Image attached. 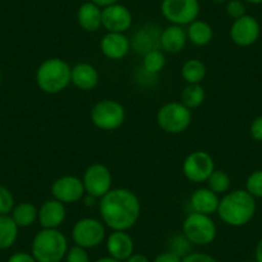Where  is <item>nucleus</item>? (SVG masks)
I'll return each mask as SVG.
<instances>
[{
  "mask_svg": "<svg viewBox=\"0 0 262 262\" xmlns=\"http://www.w3.org/2000/svg\"><path fill=\"white\" fill-rule=\"evenodd\" d=\"M7 262H37L31 253L27 252H16L12 254Z\"/></svg>",
  "mask_w": 262,
  "mask_h": 262,
  "instance_id": "obj_38",
  "label": "nucleus"
},
{
  "mask_svg": "<svg viewBox=\"0 0 262 262\" xmlns=\"http://www.w3.org/2000/svg\"><path fill=\"white\" fill-rule=\"evenodd\" d=\"M153 262H183V258L179 257L178 254L172 253L170 251H166L160 253L158 256H156V258L153 259Z\"/></svg>",
  "mask_w": 262,
  "mask_h": 262,
  "instance_id": "obj_37",
  "label": "nucleus"
},
{
  "mask_svg": "<svg viewBox=\"0 0 262 262\" xmlns=\"http://www.w3.org/2000/svg\"><path fill=\"white\" fill-rule=\"evenodd\" d=\"M206 99L205 88L201 84H188L181 92L180 102L190 111L201 107Z\"/></svg>",
  "mask_w": 262,
  "mask_h": 262,
  "instance_id": "obj_27",
  "label": "nucleus"
},
{
  "mask_svg": "<svg viewBox=\"0 0 262 262\" xmlns=\"http://www.w3.org/2000/svg\"><path fill=\"white\" fill-rule=\"evenodd\" d=\"M69 251V241L58 229H41L32 239L31 254L37 262H60Z\"/></svg>",
  "mask_w": 262,
  "mask_h": 262,
  "instance_id": "obj_3",
  "label": "nucleus"
},
{
  "mask_svg": "<svg viewBox=\"0 0 262 262\" xmlns=\"http://www.w3.org/2000/svg\"><path fill=\"white\" fill-rule=\"evenodd\" d=\"M226 13L233 19L246 16V6L242 0H229L226 3Z\"/></svg>",
  "mask_w": 262,
  "mask_h": 262,
  "instance_id": "obj_34",
  "label": "nucleus"
},
{
  "mask_svg": "<svg viewBox=\"0 0 262 262\" xmlns=\"http://www.w3.org/2000/svg\"><path fill=\"white\" fill-rule=\"evenodd\" d=\"M191 111L181 102H170L163 104L157 112V123L167 134L178 135L188 130L191 123Z\"/></svg>",
  "mask_w": 262,
  "mask_h": 262,
  "instance_id": "obj_6",
  "label": "nucleus"
},
{
  "mask_svg": "<svg viewBox=\"0 0 262 262\" xmlns=\"http://www.w3.org/2000/svg\"><path fill=\"white\" fill-rule=\"evenodd\" d=\"M188 37H186V31L183 26L178 25H171L166 27L163 31H161L160 36V49L162 52L170 53V54H176L184 50Z\"/></svg>",
  "mask_w": 262,
  "mask_h": 262,
  "instance_id": "obj_19",
  "label": "nucleus"
},
{
  "mask_svg": "<svg viewBox=\"0 0 262 262\" xmlns=\"http://www.w3.org/2000/svg\"><path fill=\"white\" fill-rule=\"evenodd\" d=\"M52 195L54 200L64 203V205H72L79 202L84 198L85 188L82 179L74 175H64L58 178L52 184Z\"/></svg>",
  "mask_w": 262,
  "mask_h": 262,
  "instance_id": "obj_12",
  "label": "nucleus"
},
{
  "mask_svg": "<svg viewBox=\"0 0 262 262\" xmlns=\"http://www.w3.org/2000/svg\"><path fill=\"white\" fill-rule=\"evenodd\" d=\"M126 118L125 108L113 99H103L95 103L90 111V120L95 127L103 131H115L123 125Z\"/></svg>",
  "mask_w": 262,
  "mask_h": 262,
  "instance_id": "obj_7",
  "label": "nucleus"
},
{
  "mask_svg": "<svg viewBox=\"0 0 262 262\" xmlns=\"http://www.w3.org/2000/svg\"><path fill=\"white\" fill-rule=\"evenodd\" d=\"M212 2H215V3H219V4H223V3H228L229 0H212Z\"/></svg>",
  "mask_w": 262,
  "mask_h": 262,
  "instance_id": "obj_44",
  "label": "nucleus"
},
{
  "mask_svg": "<svg viewBox=\"0 0 262 262\" xmlns=\"http://www.w3.org/2000/svg\"><path fill=\"white\" fill-rule=\"evenodd\" d=\"M166 57L161 49H153L143 57V69L149 75H157L165 69Z\"/></svg>",
  "mask_w": 262,
  "mask_h": 262,
  "instance_id": "obj_28",
  "label": "nucleus"
},
{
  "mask_svg": "<svg viewBox=\"0 0 262 262\" xmlns=\"http://www.w3.org/2000/svg\"><path fill=\"white\" fill-rule=\"evenodd\" d=\"M207 188L211 189L213 193L219 194H225L228 193L229 189H230L231 181L230 176L228 175V172L223 170H215L210 175V178L207 179Z\"/></svg>",
  "mask_w": 262,
  "mask_h": 262,
  "instance_id": "obj_29",
  "label": "nucleus"
},
{
  "mask_svg": "<svg viewBox=\"0 0 262 262\" xmlns=\"http://www.w3.org/2000/svg\"><path fill=\"white\" fill-rule=\"evenodd\" d=\"M207 75L206 64L200 59H188L181 67V77L186 84H202Z\"/></svg>",
  "mask_w": 262,
  "mask_h": 262,
  "instance_id": "obj_25",
  "label": "nucleus"
},
{
  "mask_svg": "<svg viewBox=\"0 0 262 262\" xmlns=\"http://www.w3.org/2000/svg\"><path fill=\"white\" fill-rule=\"evenodd\" d=\"M215 161L212 156L205 150H195L186 156L183 162V173L189 181L202 184L207 181L215 171Z\"/></svg>",
  "mask_w": 262,
  "mask_h": 262,
  "instance_id": "obj_10",
  "label": "nucleus"
},
{
  "mask_svg": "<svg viewBox=\"0 0 262 262\" xmlns=\"http://www.w3.org/2000/svg\"><path fill=\"white\" fill-rule=\"evenodd\" d=\"M105 247H107L108 256L122 262L134 253V241L130 234H127V231H112L107 236Z\"/></svg>",
  "mask_w": 262,
  "mask_h": 262,
  "instance_id": "obj_16",
  "label": "nucleus"
},
{
  "mask_svg": "<svg viewBox=\"0 0 262 262\" xmlns=\"http://www.w3.org/2000/svg\"><path fill=\"white\" fill-rule=\"evenodd\" d=\"M246 190L253 198H262V170H256L247 178Z\"/></svg>",
  "mask_w": 262,
  "mask_h": 262,
  "instance_id": "obj_31",
  "label": "nucleus"
},
{
  "mask_svg": "<svg viewBox=\"0 0 262 262\" xmlns=\"http://www.w3.org/2000/svg\"><path fill=\"white\" fill-rule=\"evenodd\" d=\"M183 262H219L215 257L203 252H191L183 258Z\"/></svg>",
  "mask_w": 262,
  "mask_h": 262,
  "instance_id": "obj_35",
  "label": "nucleus"
},
{
  "mask_svg": "<svg viewBox=\"0 0 262 262\" xmlns=\"http://www.w3.org/2000/svg\"><path fill=\"white\" fill-rule=\"evenodd\" d=\"M142 205L137 194L130 189H111L99 200V213L103 224L112 231H127L138 223Z\"/></svg>",
  "mask_w": 262,
  "mask_h": 262,
  "instance_id": "obj_1",
  "label": "nucleus"
},
{
  "mask_svg": "<svg viewBox=\"0 0 262 262\" xmlns=\"http://www.w3.org/2000/svg\"><path fill=\"white\" fill-rule=\"evenodd\" d=\"M77 24L84 31L97 32L102 27V8L92 2L84 3L77 11Z\"/></svg>",
  "mask_w": 262,
  "mask_h": 262,
  "instance_id": "obj_22",
  "label": "nucleus"
},
{
  "mask_svg": "<svg viewBox=\"0 0 262 262\" xmlns=\"http://www.w3.org/2000/svg\"><path fill=\"white\" fill-rule=\"evenodd\" d=\"M191 247H193V244L185 238V235L183 233L173 235L170 239V242H168V251L178 254L181 258H184L189 253H191Z\"/></svg>",
  "mask_w": 262,
  "mask_h": 262,
  "instance_id": "obj_30",
  "label": "nucleus"
},
{
  "mask_svg": "<svg viewBox=\"0 0 262 262\" xmlns=\"http://www.w3.org/2000/svg\"><path fill=\"white\" fill-rule=\"evenodd\" d=\"M256 210V198L246 189H235L224 194L219 202L217 215L226 225L241 228L254 217Z\"/></svg>",
  "mask_w": 262,
  "mask_h": 262,
  "instance_id": "obj_2",
  "label": "nucleus"
},
{
  "mask_svg": "<svg viewBox=\"0 0 262 262\" xmlns=\"http://www.w3.org/2000/svg\"><path fill=\"white\" fill-rule=\"evenodd\" d=\"M0 84H2V72H0Z\"/></svg>",
  "mask_w": 262,
  "mask_h": 262,
  "instance_id": "obj_45",
  "label": "nucleus"
},
{
  "mask_svg": "<svg viewBox=\"0 0 262 262\" xmlns=\"http://www.w3.org/2000/svg\"><path fill=\"white\" fill-rule=\"evenodd\" d=\"M243 262H252V261H243Z\"/></svg>",
  "mask_w": 262,
  "mask_h": 262,
  "instance_id": "obj_46",
  "label": "nucleus"
},
{
  "mask_svg": "<svg viewBox=\"0 0 262 262\" xmlns=\"http://www.w3.org/2000/svg\"><path fill=\"white\" fill-rule=\"evenodd\" d=\"M18 226L9 215H0V249H8L18 238Z\"/></svg>",
  "mask_w": 262,
  "mask_h": 262,
  "instance_id": "obj_26",
  "label": "nucleus"
},
{
  "mask_svg": "<svg viewBox=\"0 0 262 262\" xmlns=\"http://www.w3.org/2000/svg\"><path fill=\"white\" fill-rule=\"evenodd\" d=\"M94 262H122V261H118V259L113 258V257L107 256V257H102V258H98L97 261Z\"/></svg>",
  "mask_w": 262,
  "mask_h": 262,
  "instance_id": "obj_42",
  "label": "nucleus"
},
{
  "mask_svg": "<svg viewBox=\"0 0 262 262\" xmlns=\"http://www.w3.org/2000/svg\"><path fill=\"white\" fill-rule=\"evenodd\" d=\"M130 48L131 41L128 37L120 32H107L100 40V52L108 59H122L128 54Z\"/></svg>",
  "mask_w": 262,
  "mask_h": 262,
  "instance_id": "obj_15",
  "label": "nucleus"
},
{
  "mask_svg": "<svg viewBox=\"0 0 262 262\" xmlns=\"http://www.w3.org/2000/svg\"><path fill=\"white\" fill-rule=\"evenodd\" d=\"M90 2L97 4V6L100 7V8H105V7H110L112 6V4L118 3L120 0H90Z\"/></svg>",
  "mask_w": 262,
  "mask_h": 262,
  "instance_id": "obj_40",
  "label": "nucleus"
},
{
  "mask_svg": "<svg viewBox=\"0 0 262 262\" xmlns=\"http://www.w3.org/2000/svg\"><path fill=\"white\" fill-rule=\"evenodd\" d=\"M112 173L107 166L102 163H93L85 170L82 176L85 193L92 195L97 200H100L103 195L112 189Z\"/></svg>",
  "mask_w": 262,
  "mask_h": 262,
  "instance_id": "obj_11",
  "label": "nucleus"
},
{
  "mask_svg": "<svg viewBox=\"0 0 262 262\" xmlns=\"http://www.w3.org/2000/svg\"><path fill=\"white\" fill-rule=\"evenodd\" d=\"M183 234L193 246H208L217 235V228L211 216L191 211L183 221Z\"/></svg>",
  "mask_w": 262,
  "mask_h": 262,
  "instance_id": "obj_5",
  "label": "nucleus"
},
{
  "mask_svg": "<svg viewBox=\"0 0 262 262\" xmlns=\"http://www.w3.org/2000/svg\"><path fill=\"white\" fill-rule=\"evenodd\" d=\"M66 205L57 200L45 201L39 208L37 220L42 229H58L66 220Z\"/></svg>",
  "mask_w": 262,
  "mask_h": 262,
  "instance_id": "obj_17",
  "label": "nucleus"
},
{
  "mask_svg": "<svg viewBox=\"0 0 262 262\" xmlns=\"http://www.w3.org/2000/svg\"><path fill=\"white\" fill-rule=\"evenodd\" d=\"M254 258H256V262H262V239H259L254 248Z\"/></svg>",
  "mask_w": 262,
  "mask_h": 262,
  "instance_id": "obj_41",
  "label": "nucleus"
},
{
  "mask_svg": "<svg viewBox=\"0 0 262 262\" xmlns=\"http://www.w3.org/2000/svg\"><path fill=\"white\" fill-rule=\"evenodd\" d=\"M219 202H220V198L211 189L200 188L191 194L190 202L189 203H190L193 212L211 216L212 213L217 212Z\"/></svg>",
  "mask_w": 262,
  "mask_h": 262,
  "instance_id": "obj_20",
  "label": "nucleus"
},
{
  "mask_svg": "<svg viewBox=\"0 0 262 262\" xmlns=\"http://www.w3.org/2000/svg\"><path fill=\"white\" fill-rule=\"evenodd\" d=\"M70 64L62 58H49L39 66L36 84L47 94H58L71 84Z\"/></svg>",
  "mask_w": 262,
  "mask_h": 262,
  "instance_id": "obj_4",
  "label": "nucleus"
},
{
  "mask_svg": "<svg viewBox=\"0 0 262 262\" xmlns=\"http://www.w3.org/2000/svg\"><path fill=\"white\" fill-rule=\"evenodd\" d=\"M123 262H150V261H149V258L145 256V254L133 253L127 259H126V261H123Z\"/></svg>",
  "mask_w": 262,
  "mask_h": 262,
  "instance_id": "obj_39",
  "label": "nucleus"
},
{
  "mask_svg": "<svg viewBox=\"0 0 262 262\" xmlns=\"http://www.w3.org/2000/svg\"><path fill=\"white\" fill-rule=\"evenodd\" d=\"M249 134L256 142H262V115L254 118L249 126Z\"/></svg>",
  "mask_w": 262,
  "mask_h": 262,
  "instance_id": "obj_36",
  "label": "nucleus"
},
{
  "mask_svg": "<svg viewBox=\"0 0 262 262\" xmlns=\"http://www.w3.org/2000/svg\"><path fill=\"white\" fill-rule=\"evenodd\" d=\"M201 6L198 0H162L161 13L178 26H185L195 21L200 16Z\"/></svg>",
  "mask_w": 262,
  "mask_h": 262,
  "instance_id": "obj_9",
  "label": "nucleus"
},
{
  "mask_svg": "<svg viewBox=\"0 0 262 262\" xmlns=\"http://www.w3.org/2000/svg\"><path fill=\"white\" fill-rule=\"evenodd\" d=\"M186 37L195 47H206L212 41L213 29L208 22L195 19L190 25H188Z\"/></svg>",
  "mask_w": 262,
  "mask_h": 262,
  "instance_id": "obj_23",
  "label": "nucleus"
},
{
  "mask_svg": "<svg viewBox=\"0 0 262 262\" xmlns=\"http://www.w3.org/2000/svg\"><path fill=\"white\" fill-rule=\"evenodd\" d=\"M64 258L66 262H90V256L88 253V249L76 246V244L71 247V248H69Z\"/></svg>",
  "mask_w": 262,
  "mask_h": 262,
  "instance_id": "obj_33",
  "label": "nucleus"
},
{
  "mask_svg": "<svg viewBox=\"0 0 262 262\" xmlns=\"http://www.w3.org/2000/svg\"><path fill=\"white\" fill-rule=\"evenodd\" d=\"M71 234L76 246L92 249L103 243L105 239V228L103 221L98 219L84 217L75 223Z\"/></svg>",
  "mask_w": 262,
  "mask_h": 262,
  "instance_id": "obj_8",
  "label": "nucleus"
},
{
  "mask_svg": "<svg viewBox=\"0 0 262 262\" xmlns=\"http://www.w3.org/2000/svg\"><path fill=\"white\" fill-rule=\"evenodd\" d=\"M11 213V217L13 219L18 228H29V226L34 225L35 221L37 220L39 210L34 203L21 202L14 206Z\"/></svg>",
  "mask_w": 262,
  "mask_h": 262,
  "instance_id": "obj_24",
  "label": "nucleus"
},
{
  "mask_svg": "<svg viewBox=\"0 0 262 262\" xmlns=\"http://www.w3.org/2000/svg\"><path fill=\"white\" fill-rule=\"evenodd\" d=\"M71 84L82 92H92L99 84V72L90 63H77L71 70Z\"/></svg>",
  "mask_w": 262,
  "mask_h": 262,
  "instance_id": "obj_18",
  "label": "nucleus"
},
{
  "mask_svg": "<svg viewBox=\"0 0 262 262\" xmlns=\"http://www.w3.org/2000/svg\"><path fill=\"white\" fill-rule=\"evenodd\" d=\"M131 25H133V14L127 7L116 3L102 8V27H104L107 32L125 34Z\"/></svg>",
  "mask_w": 262,
  "mask_h": 262,
  "instance_id": "obj_14",
  "label": "nucleus"
},
{
  "mask_svg": "<svg viewBox=\"0 0 262 262\" xmlns=\"http://www.w3.org/2000/svg\"><path fill=\"white\" fill-rule=\"evenodd\" d=\"M229 35H230L231 41L238 45V47H251L259 39L261 26H259L258 21L253 16L246 14L241 18L234 19L230 26Z\"/></svg>",
  "mask_w": 262,
  "mask_h": 262,
  "instance_id": "obj_13",
  "label": "nucleus"
},
{
  "mask_svg": "<svg viewBox=\"0 0 262 262\" xmlns=\"http://www.w3.org/2000/svg\"><path fill=\"white\" fill-rule=\"evenodd\" d=\"M160 36L161 31L155 25H145L140 27L139 31L135 34L134 39L131 41V47L134 48L135 52L143 55L153 49H160Z\"/></svg>",
  "mask_w": 262,
  "mask_h": 262,
  "instance_id": "obj_21",
  "label": "nucleus"
},
{
  "mask_svg": "<svg viewBox=\"0 0 262 262\" xmlns=\"http://www.w3.org/2000/svg\"><path fill=\"white\" fill-rule=\"evenodd\" d=\"M14 198L8 188L0 185V215H9L14 208Z\"/></svg>",
  "mask_w": 262,
  "mask_h": 262,
  "instance_id": "obj_32",
  "label": "nucleus"
},
{
  "mask_svg": "<svg viewBox=\"0 0 262 262\" xmlns=\"http://www.w3.org/2000/svg\"><path fill=\"white\" fill-rule=\"evenodd\" d=\"M246 3L253 4V6H258V4H262V0H243Z\"/></svg>",
  "mask_w": 262,
  "mask_h": 262,
  "instance_id": "obj_43",
  "label": "nucleus"
}]
</instances>
